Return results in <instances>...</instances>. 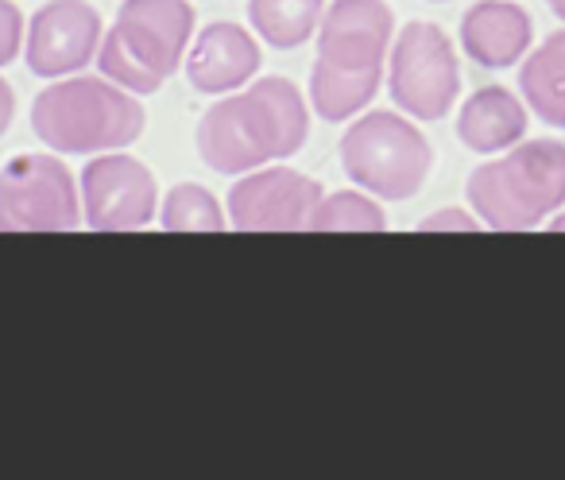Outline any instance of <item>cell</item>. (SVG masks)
<instances>
[{"mask_svg": "<svg viewBox=\"0 0 565 480\" xmlns=\"http://www.w3.org/2000/svg\"><path fill=\"white\" fill-rule=\"evenodd\" d=\"M307 97L291 78H259L213 102L198 120V156L213 174H248L302 151Z\"/></svg>", "mask_w": 565, "mask_h": 480, "instance_id": "1", "label": "cell"}, {"mask_svg": "<svg viewBox=\"0 0 565 480\" xmlns=\"http://www.w3.org/2000/svg\"><path fill=\"white\" fill-rule=\"evenodd\" d=\"M469 210L495 233H531L565 210V140L539 136L488 156L469 174Z\"/></svg>", "mask_w": 565, "mask_h": 480, "instance_id": "2", "label": "cell"}, {"mask_svg": "<svg viewBox=\"0 0 565 480\" xmlns=\"http://www.w3.org/2000/svg\"><path fill=\"white\" fill-rule=\"evenodd\" d=\"M143 105L125 86L89 74L55 78L32 102V128L51 151L89 156V151H120L140 140Z\"/></svg>", "mask_w": 565, "mask_h": 480, "instance_id": "3", "label": "cell"}, {"mask_svg": "<svg viewBox=\"0 0 565 480\" xmlns=\"http://www.w3.org/2000/svg\"><path fill=\"white\" fill-rule=\"evenodd\" d=\"M194 43V4L190 0H125L117 28L102 40L97 66L128 94H159L179 74Z\"/></svg>", "mask_w": 565, "mask_h": 480, "instance_id": "4", "label": "cell"}, {"mask_svg": "<svg viewBox=\"0 0 565 480\" xmlns=\"http://www.w3.org/2000/svg\"><path fill=\"white\" fill-rule=\"evenodd\" d=\"M341 167L349 182L384 202H407L423 190L434 167V148L415 117L392 109L361 113L341 136Z\"/></svg>", "mask_w": 565, "mask_h": 480, "instance_id": "5", "label": "cell"}, {"mask_svg": "<svg viewBox=\"0 0 565 480\" xmlns=\"http://www.w3.org/2000/svg\"><path fill=\"white\" fill-rule=\"evenodd\" d=\"M387 94L395 109L415 120H446L461 97V63L457 47L438 24L411 20L399 28L387 55Z\"/></svg>", "mask_w": 565, "mask_h": 480, "instance_id": "6", "label": "cell"}, {"mask_svg": "<svg viewBox=\"0 0 565 480\" xmlns=\"http://www.w3.org/2000/svg\"><path fill=\"white\" fill-rule=\"evenodd\" d=\"M0 225L9 233H71L82 225V190L58 156L35 151L0 167Z\"/></svg>", "mask_w": 565, "mask_h": 480, "instance_id": "7", "label": "cell"}, {"mask_svg": "<svg viewBox=\"0 0 565 480\" xmlns=\"http://www.w3.org/2000/svg\"><path fill=\"white\" fill-rule=\"evenodd\" d=\"M82 221L94 233H132L159 213V186L148 163L120 151H102L82 171Z\"/></svg>", "mask_w": 565, "mask_h": 480, "instance_id": "8", "label": "cell"}, {"mask_svg": "<svg viewBox=\"0 0 565 480\" xmlns=\"http://www.w3.org/2000/svg\"><path fill=\"white\" fill-rule=\"evenodd\" d=\"M322 194V182L295 167H256L228 190V225L241 233H302Z\"/></svg>", "mask_w": 565, "mask_h": 480, "instance_id": "9", "label": "cell"}, {"mask_svg": "<svg viewBox=\"0 0 565 480\" xmlns=\"http://www.w3.org/2000/svg\"><path fill=\"white\" fill-rule=\"evenodd\" d=\"M102 12L89 0H47L28 24V71L35 78H71L102 51Z\"/></svg>", "mask_w": 565, "mask_h": 480, "instance_id": "10", "label": "cell"}, {"mask_svg": "<svg viewBox=\"0 0 565 480\" xmlns=\"http://www.w3.org/2000/svg\"><path fill=\"white\" fill-rule=\"evenodd\" d=\"M395 43L387 0H333L318 28V58L341 71H384Z\"/></svg>", "mask_w": 565, "mask_h": 480, "instance_id": "11", "label": "cell"}, {"mask_svg": "<svg viewBox=\"0 0 565 480\" xmlns=\"http://www.w3.org/2000/svg\"><path fill=\"white\" fill-rule=\"evenodd\" d=\"M259 47L241 24H210L186 51V82L205 97H225L244 89L259 71Z\"/></svg>", "mask_w": 565, "mask_h": 480, "instance_id": "12", "label": "cell"}, {"mask_svg": "<svg viewBox=\"0 0 565 480\" xmlns=\"http://www.w3.org/2000/svg\"><path fill=\"white\" fill-rule=\"evenodd\" d=\"M534 47V20L519 0H477L461 17V51L484 71L519 66Z\"/></svg>", "mask_w": 565, "mask_h": 480, "instance_id": "13", "label": "cell"}, {"mask_svg": "<svg viewBox=\"0 0 565 480\" xmlns=\"http://www.w3.org/2000/svg\"><path fill=\"white\" fill-rule=\"evenodd\" d=\"M526 128H531V109L523 94L508 86L472 89L457 113V140L477 156H500L515 148L519 140H526Z\"/></svg>", "mask_w": 565, "mask_h": 480, "instance_id": "14", "label": "cell"}, {"mask_svg": "<svg viewBox=\"0 0 565 480\" xmlns=\"http://www.w3.org/2000/svg\"><path fill=\"white\" fill-rule=\"evenodd\" d=\"M519 94L531 117L550 128H565V28H554L519 63Z\"/></svg>", "mask_w": 565, "mask_h": 480, "instance_id": "15", "label": "cell"}, {"mask_svg": "<svg viewBox=\"0 0 565 480\" xmlns=\"http://www.w3.org/2000/svg\"><path fill=\"white\" fill-rule=\"evenodd\" d=\"M380 86H384V71H341L318 58L310 71V105L322 120L338 125V120L361 117L380 94Z\"/></svg>", "mask_w": 565, "mask_h": 480, "instance_id": "16", "label": "cell"}, {"mask_svg": "<svg viewBox=\"0 0 565 480\" xmlns=\"http://www.w3.org/2000/svg\"><path fill=\"white\" fill-rule=\"evenodd\" d=\"M326 17V0H248V24L275 51H295L315 40Z\"/></svg>", "mask_w": 565, "mask_h": 480, "instance_id": "17", "label": "cell"}, {"mask_svg": "<svg viewBox=\"0 0 565 480\" xmlns=\"http://www.w3.org/2000/svg\"><path fill=\"white\" fill-rule=\"evenodd\" d=\"M387 213L369 190H338V194H322L315 217H310V233H384Z\"/></svg>", "mask_w": 565, "mask_h": 480, "instance_id": "18", "label": "cell"}, {"mask_svg": "<svg viewBox=\"0 0 565 480\" xmlns=\"http://www.w3.org/2000/svg\"><path fill=\"white\" fill-rule=\"evenodd\" d=\"M159 225L167 233H221L228 225L221 202L198 182H182L171 194L163 198V210H159Z\"/></svg>", "mask_w": 565, "mask_h": 480, "instance_id": "19", "label": "cell"}, {"mask_svg": "<svg viewBox=\"0 0 565 480\" xmlns=\"http://www.w3.org/2000/svg\"><path fill=\"white\" fill-rule=\"evenodd\" d=\"M24 51V17L12 0H0V66H9Z\"/></svg>", "mask_w": 565, "mask_h": 480, "instance_id": "20", "label": "cell"}, {"mask_svg": "<svg viewBox=\"0 0 565 480\" xmlns=\"http://www.w3.org/2000/svg\"><path fill=\"white\" fill-rule=\"evenodd\" d=\"M477 228H484V221L469 210H457V205H449V210H438L426 221H418V233H477Z\"/></svg>", "mask_w": 565, "mask_h": 480, "instance_id": "21", "label": "cell"}, {"mask_svg": "<svg viewBox=\"0 0 565 480\" xmlns=\"http://www.w3.org/2000/svg\"><path fill=\"white\" fill-rule=\"evenodd\" d=\"M12 117H17V94L4 78H0V136L12 128Z\"/></svg>", "mask_w": 565, "mask_h": 480, "instance_id": "22", "label": "cell"}, {"mask_svg": "<svg viewBox=\"0 0 565 480\" xmlns=\"http://www.w3.org/2000/svg\"><path fill=\"white\" fill-rule=\"evenodd\" d=\"M546 4H550V12L565 24V0H546Z\"/></svg>", "mask_w": 565, "mask_h": 480, "instance_id": "23", "label": "cell"}, {"mask_svg": "<svg viewBox=\"0 0 565 480\" xmlns=\"http://www.w3.org/2000/svg\"><path fill=\"white\" fill-rule=\"evenodd\" d=\"M546 228H554V233H565V210L562 213H557V217L554 221H550V225Z\"/></svg>", "mask_w": 565, "mask_h": 480, "instance_id": "24", "label": "cell"}, {"mask_svg": "<svg viewBox=\"0 0 565 480\" xmlns=\"http://www.w3.org/2000/svg\"><path fill=\"white\" fill-rule=\"evenodd\" d=\"M0 228H4V225H0Z\"/></svg>", "mask_w": 565, "mask_h": 480, "instance_id": "25", "label": "cell"}, {"mask_svg": "<svg viewBox=\"0 0 565 480\" xmlns=\"http://www.w3.org/2000/svg\"><path fill=\"white\" fill-rule=\"evenodd\" d=\"M438 4H441V0H438Z\"/></svg>", "mask_w": 565, "mask_h": 480, "instance_id": "26", "label": "cell"}]
</instances>
